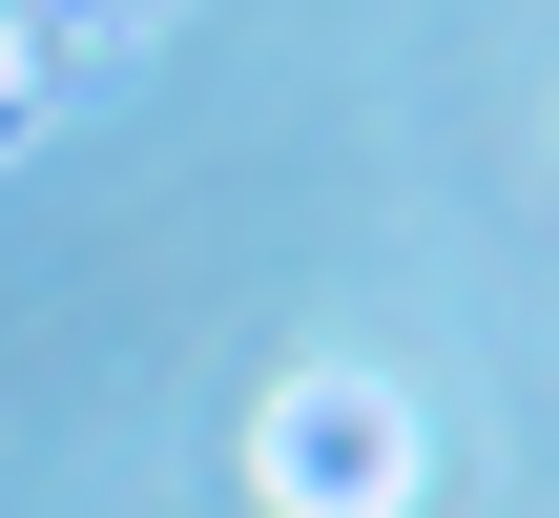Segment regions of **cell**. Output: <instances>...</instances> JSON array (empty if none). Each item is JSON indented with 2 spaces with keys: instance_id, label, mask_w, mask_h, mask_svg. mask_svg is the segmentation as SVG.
I'll return each instance as SVG.
<instances>
[{
  "instance_id": "obj_2",
  "label": "cell",
  "mask_w": 559,
  "mask_h": 518,
  "mask_svg": "<svg viewBox=\"0 0 559 518\" xmlns=\"http://www.w3.org/2000/svg\"><path fill=\"white\" fill-rule=\"evenodd\" d=\"M21 104H41V0H0V145H21Z\"/></svg>"
},
{
  "instance_id": "obj_3",
  "label": "cell",
  "mask_w": 559,
  "mask_h": 518,
  "mask_svg": "<svg viewBox=\"0 0 559 518\" xmlns=\"http://www.w3.org/2000/svg\"><path fill=\"white\" fill-rule=\"evenodd\" d=\"M41 21H145V0H41Z\"/></svg>"
},
{
  "instance_id": "obj_1",
  "label": "cell",
  "mask_w": 559,
  "mask_h": 518,
  "mask_svg": "<svg viewBox=\"0 0 559 518\" xmlns=\"http://www.w3.org/2000/svg\"><path fill=\"white\" fill-rule=\"evenodd\" d=\"M415 478L436 457H415V395L394 374H332V353L270 374V415H249V498L270 518H415Z\"/></svg>"
}]
</instances>
